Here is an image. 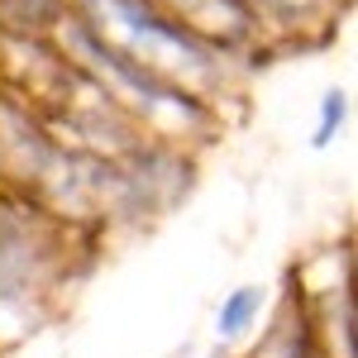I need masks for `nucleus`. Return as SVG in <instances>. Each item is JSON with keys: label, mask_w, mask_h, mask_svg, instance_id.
<instances>
[{"label": "nucleus", "mask_w": 358, "mask_h": 358, "mask_svg": "<svg viewBox=\"0 0 358 358\" xmlns=\"http://www.w3.org/2000/svg\"><path fill=\"white\" fill-rule=\"evenodd\" d=\"M258 306H263V292H258V287H239V292H234V296L220 306V320H215L224 339H239V334L253 325Z\"/></svg>", "instance_id": "1"}, {"label": "nucleus", "mask_w": 358, "mask_h": 358, "mask_svg": "<svg viewBox=\"0 0 358 358\" xmlns=\"http://www.w3.org/2000/svg\"><path fill=\"white\" fill-rule=\"evenodd\" d=\"M344 110H349V101H344L339 91H330V96H325V115H320V129H315V143H330L334 124H344Z\"/></svg>", "instance_id": "2"}]
</instances>
